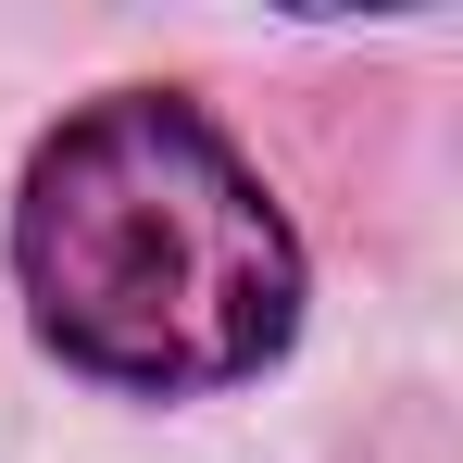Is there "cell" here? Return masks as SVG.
<instances>
[{"instance_id": "6da1fadb", "label": "cell", "mask_w": 463, "mask_h": 463, "mask_svg": "<svg viewBox=\"0 0 463 463\" xmlns=\"http://www.w3.org/2000/svg\"><path fill=\"white\" fill-rule=\"evenodd\" d=\"M13 263L38 338L113 388H226L263 376L301 326V238L175 88L88 100L25 163Z\"/></svg>"}]
</instances>
